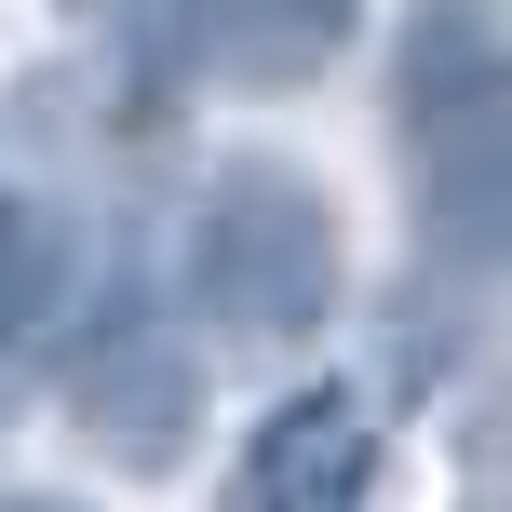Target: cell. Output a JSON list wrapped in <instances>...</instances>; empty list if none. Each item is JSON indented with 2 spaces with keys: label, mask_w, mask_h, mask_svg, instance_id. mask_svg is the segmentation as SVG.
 Returning a JSON list of instances; mask_svg holds the SVG:
<instances>
[{
  "label": "cell",
  "mask_w": 512,
  "mask_h": 512,
  "mask_svg": "<svg viewBox=\"0 0 512 512\" xmlns=\"http://www.w3.org/2000/svg\"><path fill=\"white\" fill-rule=\"evenodd\" d=\"M337 283H351V243H337V203L297 176V162H216L203 203H189V297L216 310V337L243 351H297L324 337Z\"/></svg>",
  "instance_id": "1"
},
{
  "label": "cell",
  "mask_w": 512,
  "mask_h": 512,
  "mask_svg": "<svg viewBox=\"0 0 512 512\" xmlns=\"http://www.w3.org/2000/svg\"><path fill=\"white\" fill-rule=\"evenodd\" d=\"M391 122H405L432 243H445V256H486V243H499V41H486V14L432 0V14L405 27Z\"/></svg>",
  "instance_id": "2"
},
{
  "label": "cell",
  "mask_w": 512,
  "mask_h": 512,
  "mask_svg": "<svg viewBox=\"0 0 512 512\" xmlns=\"http://www.w3.org/2000/svg\"><path fill=\"white\" fill-rule=\"evenodd\" d=\"M68 418H81V445H95V459H122V472H176L189 432H203V364H189V337L149 324V310H122V324L81 351Z\"/></svg>",
  "instance_id": "3"
},
{
  "label": "cell",
  "mask_w": 512,
  "mask_h": 512,
  "mask_svg": "<svg viewBox=\"0 0 512 512\" xmlns=\"http://www.w3.org/2000/svg\"><path fill=\"white\" fill-rule=\"evenodd\" d=\"M364 486H378V418H364V391L324 378V391H283L256 418L216 512H364Z\"/></svg>",
  "instance_id": "4"
},
{
  "label": "cell",
  "mask_w": 512,
  "mask_h": 512,
  "mask_svg": "<svg viewBox=\"0 0 512 512\" xmlns=\"http://www.w3.org/2000/svg\"><path fill=\"white\" fill-rule=\"evenodd\" d=\"M176 27H189V54H203L216 81L283 95V81H310L364 27V0H176Z\"/></svg>",
  "instance_id": "5"
},
{
  "label": "cell",
  "mask_w": 512,
  "mask_h": 512,
  "mask_svg": "<svg viewBox=\"0 0 512 512\" xmlns=\"http://www.w3.org/2000/svg\"><path fill=\"white\" fill-rule=\"evenodd\" d=\"M0 512H68V499H0Z\"/></svg>",
  "instance_id": "6"
}]
</instances>
